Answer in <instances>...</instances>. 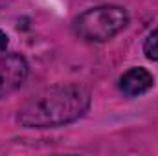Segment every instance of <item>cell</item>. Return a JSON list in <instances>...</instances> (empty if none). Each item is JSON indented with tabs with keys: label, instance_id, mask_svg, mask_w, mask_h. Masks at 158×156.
Wrapping results in <instances>:
<instances>
[{
	"label": "cell",
	"instance_id": "obj_6",
	"mask_svg": "<svg viewBox=\"0 0 158 156\" xmlns=\"http://www.w3.org/2000/svg\"><path fill=\"white\" fill-rule=\"evenodd\" d=\"M7 48V35L0 30V51H4Z\"/></svg>",
	"mask_w": 158,
	"mask_h": 156
},
{
	"label": "cell",
	"instance_id": "obj_4",
	"mask_svg": "<svg viewBox=\"0 0 158 156\" xmlns=\"http://www.w3.org/2000/svg\"><path fill=\"white\" fill-rule=\"evenodd\" d=\"M155 84V79L149 70L145 68H131L119 77V90L127 97H136L151 90Z\"/></svg>",
	"mask_w": 158,
	"mask_h": 156
},
{
	"label": "cell",
	"instance_id": "obj_3",
	"mask_svg": "<svg viewBox=\"0 0 158 156\" xmlns=\"http://www.w3.org/2000/svg\"><path fill=\"white\" fill-rule=\"evenodd\" d=\"M28 77V63L22 55L9 53L0 57V97L15 92Z\"/></svg>",
	"mask_w": 158,
	"mask_h": 156
},
{
	"label": "cell",
	"instance_id": "obj_1",
	"mask_svg": "<svg viewBox=\"0 0 158 156\" xmlns=\"http://www.w3.org/2000/svg\"><path fill=\"white\" fill-rule=\"evenodd\" d=\"M90 92L83 84H55L31 96L17 114V121L28 129H52L74 123L90 107Z\"/></svg>",
	"mask_w": 158,
	"mask_h": 156
},
{
	"label": "cell",
	"instance_id": "obj_5",
	"mask_svg": "<svg viewBox=\"0 0 158 156\" xmlns=\"http://www.w3.org/2000/svg\"><path fill=\"white\" fill-rule=\"evenodd\" d=\"M143 53L147 55V59L158 63V26L147 35V39L143 42Z\"/></svg>",
	"mask_w": 158,
	"mask_h": 156
},
{
	"label": "cell",
	"instance_id": "obj_2",
	"mask_svg": "<svg viewBox=\"0 0 158 156\" xmlns=\"http://www.w3.org/2000/svg\"><path fill=\"white\" fill-rule=\"evenodd\" d=\"M129 24L127 9L121 6H99L81 13L74 20L76 35L90 42H105Z\"/></svg>",
	"mask_w": 158,
	"mask_h": 156
}]
</instances>
